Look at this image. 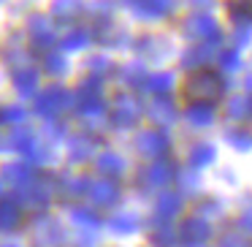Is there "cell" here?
<instances>
[{
    "label": "cell",
    "instance_id": "9",
    "mask_svg": "<svg viewBox=\"0 0 252 247\" xmlns=\"http://www.w3.org/2000/svg\"><path fill=\"white\" fill-rule=\"evenodd\" d=\"M176 236H179L187 247H203L212 239V223H209L206 217H201V214H190L187 220H182Z\"/></svg>",
    "mask_w": 252,
    "mask_h": 247
},
{
    "label": "cell",
    "instance_id": "40",
    "mask_svg": "<svg viewBox=\"0 0 252 247\" xmlns=\"http://www.w3.org/2000/svg\"><path fill=\"white\" fill-rule=\"evenodd\" d=\"M233 41H236L239 49L250 44V19H239V22L233 25Z\"/></svg>",
    "mask_w": 252,
    "mask_h": 247
},
{
    "label": "cell",
    "instance_id": "34",
    "mask_svg": "<svg viewBox=\"0 0 252 247\" xmlns=\"http://www.w3.org/2000/svg\"><path fill=\"white\" fill-rule=\"evenodd\" d=\"M87 68H90V79H95V82H103L106 76H111V60L103 55H95L87 60Z\"/></svg>",
    "mask_w": 252,
    "mask_h": 247
},
{
    "label": "cell",
    "instance_id": "3",
    "mask_svg": "<svg viewBox=\"0 0 252 247\" xmlns=\"http://www.w3.org/2000/svg\"><path fill=\"white\" fill-rule=\"evenodd\" d=\"M71 106H73L71 90L57 87V84L41 90V93L35 95V114L44 117V120H55V117H60L63 111H68Z\"/></svg>",
    "mask_w": 252,
    "mask_h": 247
},
{
    "label": "cell",
    "instance_id": "48",
    "mask_svg": "<svg viewBox=\"0 0 252 247\" xmlns=\"http://www.w3.org/2000/svg\"><path fill=\"white\" fill-rule=\"evenodd\" d=\"M120 3H125V6H133V3H136V0H120Z\"/></svg>",
    "mask_w": 252,
    "mask_h": 247
},
{
    "label": "cell",
    "instance_id": "23",
    "mask_svg": "<svg viewBox=\"0 0 252 247\" xmlns=\"http://www.w3.org/2000/svg\"><path fill=\"white\" fill-rule=\"evenodd\" d=\"M98 171L103 176H109V179H117V176H122L127 171V160L122 158V155L117 152H98Z\"/></svg>",
    "mask_w": 252,
    "mask_h": 247
},
{
    "label": "cell",
    "instance_id": "14",
    "mask_svg": "<svg viewBox=\"0 0 252 247\" xmlns=\"http://www.w3.org/2000/svg\"><path fill=\"white\" fill-rule=\"evenodd\" d=\"M87 185H90V176L84 174H63L55 182V193L63 198H82L87 196Z\"/></svg>",
    "mask_w": 252,
    "mask_h": 247
},
{
    "label": "cell",
    "instance_id": "29",
    "mask_svg": "<svg viewBox=\"0 0 252 247\" xmlns=\"http://www.w3.org/2000/svg\"><path fill=\"white\" fill-rule=\"evenodd\" d=\"M84 3L82 0H55L52 3V17L57 19H76L82 14Z\"/></svg>",
    "mask_w": 252,
    "mask_h": 247
},
{
    "label": "cell",
    "instance_id": "6",
    "mask_svg": "<svg viewBox=\"0 0 252 247\" xmlns=\"http://www.w3.org/2000/svg\"><path fill=\"white\" fill-rule=\"evenodd\" d=\"M168 149H171V136L165 131H160V128L136 133V152L141 155V158L158 160V158H165Z\"/></svg>",
    "mask_w": 252,
    "mask_h": 247
},
{
    "label": "cell",
    "instance_id": "38",
    "mask_svg": "<svg viewBox=\"0 0 252 247\" xmlns=\"http://www.w3.org/2000/svg\"><path fill=\"white\" fill-rule=\"evenodd\" d=\"M217 60H220V68H222V71H228V73H236L241 68V55L236 49H222L217 55Z\"/></svg>",
    "mask_w": 252,
    "mask_h": 247
},
{
    "label": "cell",
    "instance_id": "24",
    "mask_svg": "<svg viewBox=\"0 0 252 247\" xmlns=\"http://www.w3.org/2000/svg\"><path fill=\"white\" fill-rule=\"evenodd\" d=\"M63 228H60V223L57 220H49V217H41L38 223H35V239L41 242V245H60L63 242Z\"/></svg>",
    "mask_w": 252,
    "mask_h": 247
},
{
    "label": "cell",
    "instance_id": "49",
    "mask_svg": "<svg viewBox=\"0 0 252 247\" xmlns=\"http://www.w3.org/2000/svg\"><path fill=\"white\" fill-rule=\"evenodd\" d=\"M0 196H3V179H0Z\"/></svg>",
    "mask_w": 252,
    "mask_h": 247
},
{
    "label": "cell",
    "instance_id": "46",
    "mask_svg": "<svg viewBox=\"0 0 252 247\" xmlns=\"http://www.w3.org/2000/svg\"><path fill=\"white\" fill-rule=\"evenodd\" d=\"M192 6H198V8H209V6H214V0H190Z\"/></svg>",
    "mask_w": 252,
    "mask_h": 247
},
{
    "label": "cell",
    "instance_id": "20",
    "mask_svg": "<svg viewBox=\"0 0 252 247\" xmlns=\"http://www.w3.org/2000/svg\"><path fill=\"white\" fill-rule=\"evenodd\" d=\"M182 209H185V198H182V193H160L158 201H155V217L174 220L176 214H182Z\"/></svg>",
    "mask_w": 252,
    "mask_h": 247
},
{
    "label": "cell",
    "instance_id": "2",
    "mask_svg": "<svg viewBox=\"0 0 252 247\" xmlns=\"http://www.w3.org/2000/svg\"><path fill=\"white\" fill-rule=\"evenodd\" d=\"M76 106H79V117H82L90 128H98L100 122L109 117L106 104H103V93H100V82H95V79H87V82L79 87Z\"/></svg>",
    "mask_w": 252,
    "mask_h": 247
},
{
    "label": "cell",
    "instance_id": "11",
    "mask_svg": "<svg viewBox=\"0 0 252 247\" xmlns=\"http://www.w3.org/2000/svg\"><path fill=\"white\" fill-rule=\"evenodd\" d=\"M87 198L95 204V207H114L120 201V185L117 179H109V176H98V179H90L87 185Z\"/></svg>",
    "mask_w": 252,
    "mask_h": 247
},
{
    "label": "cell",
    "instance_id": "27",
    "mask_svg": "<svg viewBox=\"0 0 252 247\" xmlns=\"http://www.w3.org/2000/svg\"><path fill=\"white\" fill-rule=\"evenodd\" d=\"M214 158H217V149L206 141H198L190 147V166L192 169H203V166H212Z\"/></svg>",
    "mask_w": 252,
    "mask_h": 247
},
{
    "label": "cell",
    "instance_id": "35",
    "mask_svg": "<svg viewBox=\"0 0 252 247\" xmlns=\"http://www.w3.org/2000/svg\"><path fill=\"white\" fill-rule=\"evenodd\" d=\"M147 66L144 63H130V66H125V71H122V79H125L127 87H144V82H147Z\"/></svg>",
    "mask_w": 252,
    "mask_h": 247
},
{
    "label": "cell",
    "instance_id": "42",
    "mask_svg": "<svg viewBox=\"0 0 252 247\" xmlns=\"http://www.w3.org/2000/svg\"><path fill=\"white\" fill-rule=\"evenodd\" d=\"M220 247H250L247 245V239L241 234H236V231H228V234L220 239Z\"/></svg>",
    "mask_w": 252,
    "mask_h": 247
},
{
    "label": "cell",
    "instance_id": "21",
    "mask_svg": "<svg viewBox=\"0 0 252 247\" xmlns=\"http://www.w3.org/2000/svg\"><path fill=\"white\" fill-rule=\"evenodd\" d=\"M214 55H217V44L190 46V49L182 55V68H206Z\"/></svg>",
    "mask_w": 252,
    "mask_h": 247
},
{
    "label": "cell",
    "instance_id": "41",
    "mask_svg": "<svg viewBox=\"0 0 252 247\" xmlns=\"http://www.w3.org/2000/svg\"><path fill=\"white\" fill-rule=\"evenodd\" d=\"M230 17H233V22L250 19V0H233L230 3Z\"/></svg>",
    "mask_w": 252,
    "mask_h": 247
},
{
    "label": "cell",
    "instance_id": "45",
    "mask_svg": "<svg viewBox=\"0 0 252 247\" xmlns=\"http://www.w3.org/2000/svg\"><path fill=\"white\" fill-rule=\"evenodd\" d=\"M239 228H241V231H250V212H244V214L239 217Z\"/></svg>",
    "mask_w": 252,
    "mask_h": 247
},
{
    "label": "cell",
    "instance_id": "8",
    "mask_svg": "<svg viewBox=\"0 0 252 247\" xmlns=\"http://www.w3.org/2000/svg\"><path fill=\"white\" fill-rule=\"evenodd\" d=\"M52 198H55V182L46 179V176H33V179L22 187L19 204H22V207L28 204V207H33V209H46L52 204Z\"/></svg>",
    "mask_w": 252,
    "mask_h": 247
},
{
    "label": "cell",
    "instance_id": "10",
    "mask_svg": "<svg viewBox=\"0 0 252 247\" xmlns=\"http://www.w3.org/2000/svg\"><path fill=\"white\" fill-rule=\"evenodd\" d=\"M141 176H144V185L147 187L163 190V187H168L171 182L176 179V166H174V160H168V158H158L141 171Z\"/></svg>",
    "mask_w": 252,
    "mask_h": 247
},
{
    "label": "cell",
    "instance_id": "13",
    "mask_svg": "<svg viewBox=\"0 0 252 247\" xmlns=\"http://www.w3.org/2000/svg\"><path fill=\"white\" fill-rule=\"evenodd\" d=\"M28 33H30V38H33L35 46H52L57 41L55 25H52V19L44 17V14H33V17L28 19Z\"/></svg>",
    "mask_w": 252,
    "mask_h": 247
},
{
    "label": "cell",
    "instance_id": "18",
    "mask_svg": "<svg viewBox=\"0 0 252 247\" xmlns=\"http://www.w3.org/2000/svg\"><path fill=\"white\" fill-rule=\"evenodd\" d=\"M0 176H3V182H8V185L22 190L35 174H33V169H30V163H25V160H8V163L0 169Z\"/></svg>",
    "mask_w": 252,
    "mask_h": 247
},
{
    "label": "cell",
    "instance_id": "26",
    "mask_svg": "<svg viewBox=\"0 0 252 247\" xmlns=\"http://www.w3.org/2000/svg\"><path fill=\"white\" fill-rule=\"evenodd\" d=\"M185 114H187V122L195 125V128H206V125H212V122L217 120V111H214V106H209V104H190Z\"/></svg>",
    "mask_w": 252,
    "mask_h": 247
},
{
    "label": "cell",
    "instance_id": "31",
    "mask_svg": "<svg viewBox=\"0 0 252 247\" xmlns=\"http://www.w3.org/2000/svg\"><path fill=\"white\" fill-rule=\"evenodd\" d=\"M71 220L79 225V228H90V231H98L100 228V217L87 207H73L71 209Z\"/></svg>",
    "mask_w": 252,
    "mask_h": 247
},
{
    "label": "cell",
    "instance_id": "44",
    "mask_svg": "<svg viewBox=\"0 0 252 247\" xmlns=\"http://www.w3.org/2000/svg\"><path fill=\"white\" fill-rule=\"evenodd\" d=\"M201 209H206V212H214V214H222V204H220V201H203Z\"/></svg>",
    "mask_w": 252,
    "mask_h": 247
},
{
    "label": "cell",
    "instance_id": "7",
    "mask_svg": "<svg viewBox=\"0 0 252 247\" xmlns=\"http://www.w3.org/2000/svg\"><path fill=\"white\" fill-rule=\"evenodd\" d=\"M185 35L192 41H203V44H217L220 41V25L212 14L206 11H198V14H190L185 22Z\"/></svg>",
    "mask_w": 252,
    "mask_h": 247
},
{
    "label": "cell",
    "instance_id": "22",
    "mask_svg": "<svg viewBox=\"0 0 252 247\" xmlns=\"http://www.w3.org/2000/svg\"><path fill=\"white\" fill-rule=\"evenodd\" d=\"M174 8V0H136L133 3V11L138 19H158Z\"/></svg>",
    "mask_w": 252,
    "mask_h": 247
},
{
    "label": "cell",
    "instance_id": "47",
    "mask_svg": "<svg viewBox=\"0 0 252 247\" xmlns=\"http://www.w3.org/2000/svg\"><path fill=\"white\" fill-rule=\"evenodd\" d=\"M0 247H19V242H14V239H8L6 245H0Z\"/></svg>",
    "mask_w": 252,
    "mask_h": 247
},
{
    "label": "cell",
    "instance_id": "37",
    "mask_svg": "<svg viewBox=\"0 0 252 247\" xmlns=\"http://www.w3.org/2000/svg\"><path fill=\"white\" fill-rule=\"evenodd\" d=\"M28 120V111L22 106H0V125H19Z\"/></svg>",
    "mask_w": 252,
    "mask_h": 247
},
{
    "label": "cell",
    "instance_id": "43",
    "mask_svg": "<svg viewBox=\"0 0 252 247\" xmlns=\"http://www.w3.org/2000/svg\"><path fill=\"white\" fill-rule=\"evenodd\" d=\"M90 11H95V14H100V11H103V14H109V11H111V3H109V0H93V6H90Z\"/></svg>",
    "mask_w": 252,
    "mask_h": 247
},
{
    "label": "cell",
    "instance_id": "1",
    "mask_svg": "<svg viewBox=\"0 0 252 247\" xmlns=\"http://www.w3.org/2000/svg\"><path fill=\"white\" fill-rule=\"evenodd\" d=\"M225 95V79L212 68H198L185 82V98L187 104H209L214 106Z\"/></svg>",
    "mask_w": 252,
    "mask_h": 247
},
{
    "label": "cell",
    "instance_id": "36",
    "mask_svg": "<svg viewBox=\"0 0 252 247\" xmlns=\"http://www.w3.org/2000/svg\"><path fill=\"white\" fill-rule=\"evenodd\" d=\"M44 68H46V73H52V76H63V73H68L65 55H60V49L49 52V55L44 57Z\"/></svg>",
    "mask_w": 252,
    "mask_h": 247
},
{
    "label": "cell",
    "instance_id": "4",
    "mask_svg": "<svg viewBox=\"0 0 252 247\" xmlns=\"http://www.w3.org/2000/svg\"><path fill=\"white\" fill-rule=\"evenodd\" d=\"M111 122H114L117 128H133L138 120L144 117V106L138 104L136 95L130 93H120L114 98V104H111V111H109Z\"/></svg>",
    "mask_w": 252,
    "mask_h": 247
},
{
    "label": "cell",
    "instance_id": "30",
    "mask_svg": "<svg viewBox=\"0 0 252 247\" xmlns=\"http://www.w3.org/2000/svg\"><path fill=\"white\" fill-rule=\"evenodd\" d=\"M109 228L114 231V234H133V231L138 228V217L133 212H120V214H114V217H109Z\"/></svg>",
    "mask_w": 252,
    "mask_h": 247
},
{
    "label": "cell",
    "instance_id": "5",
    "mask_svg": "<svg viewBox=\"0 0 252 247\" xmlns=\"http://www.w3.org/2000/svg\"><path fill=\"white\" fill-rule=\"evenodd\" d=\"M8 147H11L14 152L25 155L30 163H46V160H49L38 133H33V131H17V128H14V133L8 136Z\"/></svg>",
    "mask_w": 252,
    "mask_h": 247
},
{
    "label": "cell",
    "instance_id": "33",
    "mask_svg": "<svg viewBox=\"0 0 252 247\" xmlns=\"http://www.w3.org/2000/svg\"><path fill=\"white\" fill-rule=\"evenodd\" d=\"M122 38H125V30H122L120 25H114V22H100L98 25V41H100V44L117 46Z\"/></svg>",
    "mask_w": 252,
    "mask_h": 247
},
{
    "label": "cell",
    "instance_id": "16",
    "mask_svg": "<svg viewBox=\"0 0 252 247\" xmlns=\"http://www.w3.org/2000/svg\"><path fill=\"white\" fill-rule=\"evenodd\" d=\"M149 242L152 247H174L176 245V228L171 220L152 217L149 220Z\"/></svg>",
    "mask_w": 252,
    "mask_h": 247
},
{
    "label": "cell",
    "instance_id": "25",
    "mask_svg": "<svg viewBox=\"0 0 252 247\" xmlns=\"http://www.w3.org/2000/svg\"><path fill=\"white\" fill-rule=\"evenodd\" d=\"M171 87H174V76H171L168 71L149 73L147 82H144V90H147L149 95H155V98H163V95H168Z\"/></svg>",
    "mask_w": 252,
    "mask_h": 247
},
{
    "label": "cell",
    "instance_id": "19",
    "mask_svg": "<svg viewBox=\"0 0 252 247\" xmlns=\"http://www.w3.org/2000/svg\"><path fill=\"white\" fill-rule=\"evenodd\" d=\"M68 155H71L73 163H84V160H90L93 155H98V144H95V139L87 136V133H76V136L68 141Z\"/></svg>",
    "mask_w": 252,
    "mask_h": 247
},
{
    "label": "cell",
    "instance_id": "28",
    "mask_svg": "<svg viewBox=\"0 0 252 247\" xmlns=\"http://www.w3.org/2000/svg\"><path fill=\"white\" fill-rule=\"evenodd\" d=\"M87 44H90V33L84 28H73V30H68V33L60 38V49L63 52H79V49H84Z\"/></svg>",
    "mask_w": 252,
    "mask_h": 247
},
{
    "label": "cell",
    "instance_id": "12",
    "mask_svg": "<svg viewBox=\"0 0 252 247\" xmlns=\"http://www.w3.org/2000/svg\"><path fill=\"white\" fill-rule=\"evenodd\" d=\"M147 117L155 122V125L165 128V125H174L176 117H179V111H176L174 101L168 98V95H163V98H152L147 106Z\"/></svg>",
    "mask_w": 252,
    "mask_h": 247
},
{
    "label": "cell",
    "instance_id": "39",
    "mask_svg": "<svg viewBox=\"0 0 252 247\" xmlns=\"http://www.w3.org/2000/svg\"><path fill=\"white\" fill-rule=\"evenodd\" d=\"M228 144L233 149H239V152H250V144H252V139H250V131H233L228 136Z\"/></svg>",
    "mask_w": 252,
    "mask_h": 247
},
{
    "label": "cell",
    "instance_id": "17",
    "mask_svg": "<svg viewBox=\"0 0 252 247\" xmlns=\"http://www.w3.org/2000/svg\"><path fill=\"white\" fill-rule=\"evenodd\" d=\"M22 223V204L17 196H0V231H14Z\"/></svg>",
    "mask_w": 252,
    "mask_h": 247
},
{
    "label": "cell",
    "instance_id": "32",
    "mask_svg": "<svg viewBox=\"0 0 252 247\" xmlns=\"http://www.w3.org/2000/svg\"><path fill=\"white\" fill-rule=\"evenodd\" d=\"M250 109H252L250 95H247V93L233 95V101L228 104V117H230V120H236V122H244L247 117H250Z\"/></svg>",
    "mask_w": 252,
    "mask_h": 247
},
{
    "label": "cell",
    "instance_id": "15",
    "mask_svg": "<svg viewBox=\"0 0 252 247\" xmlns=\"http://www.w3.org/2000/svg\"><path fill=\"white\" fill-rule=\"evenodd\" d=\"M38 79H41V71L35 66H19L14 71V90H17L22 98H30L35 95L38 90Z\"/></svg>",
    "mask_w": 252,
    "mask_h": 247
}]
</instances>
